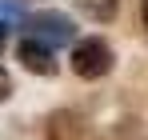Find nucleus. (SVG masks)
I'll use <instances>...</instances> for the list:
<instances>
[{
  "label": "nucleus",
  "instance_id": "f257e3e1",
  "mask_svg": "<svg viewBox=\"0 0 148 140\" xmlns=\"http://www.w3.org/2000/svg\"><path fill=\"white\" fill-rule=\"evenodd\" d=\"M112 64H116V56H112V44L104 36H84L72 44V72L80 80H100L112 72Z\"/></svg>",
  "mask_w": 148,
  "mask_h": 140
},
{
  "label": "nucleus",
  "instance_id": "f03ea898",
  "mask_svg": "<svg viewBox=\"0 0 148 140\" xmlns=\"http://www.w3.org/2000/svg\"><path fill=\"white\" fill-rule=\"evenodd\" d=\"M24 36H32V40H40V44H76V28L72 20L64 16V12H36V16H28L24 20Z\"/></svg>",
  "mask_w": 148,
  "mask_h": 140
},
{
  "label": "nucleus",
  "instance_id": "7ed1b4c3",
  "mask_svg": "<svg viewBox=\"0 0 148 140\" xmlns=\"http://www.w3.org/2000/svg\"><path fill=\"white\" fill-rule=\"evenodd\" d=\"M44 132L48 140H100L92 128H88V120L76 116L72 108H60V112H52L48 124H44Z\"/></svg>",
  "mask_w": 148,
  "mask_h": 140
},
{
  "label": "nucleus",
  "instance_id": "20e7f679",
  "mask_svg": "<svg viewBox=\"0 0 148 140\" xmlns=\"http://www.w3.org/2000/svg\"><path fill=\"white\" fill-rule=\"evenodd\" d=\"M16 60H20L28 72H36V76H52V72H56L52 48L40 44V40H32V36H20V44H16Z\"/></svg>",
  "mask_w": 148,
  "mask_h": 140
},
{
  "label": "nucleus",
  "instance_id": "39448f33",
  "mask_svg": "<svg viewBox=\"0 0 148 140\" xmlns=\"http://www.w3.org/2000/svg\"><path fill=\"white\" fill-rule=\"evenodd\" d=\"M76 8H80L88 20H96V24L116 20V0H76Z\"/></svg>",
  "mask_w": 148,
  "mask_h": 140
},
{
  "label": "nucleus",
  "instance_id": "423d86ee",
  "mask_svg": "<svg viewBox=\"0 0 148 140\" xmlns=\"http://www.w3.org/2000/svg\"><path fill=\"white\" fill-rule=\"evenodd\" d=\"M8 96H12V72L0 68V100H8Z\"/></svg>",
  "mask_w": 148,
  "mask_h": 140
},
{
  "label": "nucleus",
  "instance_id": "0eeeda50",
  "mask_svg": "<svg viewBox=\"0 0 148 140\" xmlns=\"http://www.w3.org/2000/svg\"><path fill=\"white\" fill-rule=\"evenodd\" d=\"M8 28H12V24H8V20H0V48H4V40H8Z\"/></svg>",
  "mask_w": 148,
  "mask_h": 140
},
{
  "label": "nucleus",
  "instance_id": "6e6552de",
  "mask_svg": "<svg viewBox=\"0 0 148 140\" xmlns=\"http://www.w3.org/2000/svg\"><path fill=\"white\" fill-rule=\"evenodd\" d=\"M140 12H144V24H148V0H140Z\"/></svg>",
  "mask_w": 148,
  "mask_h": 140
}]
</instances>
